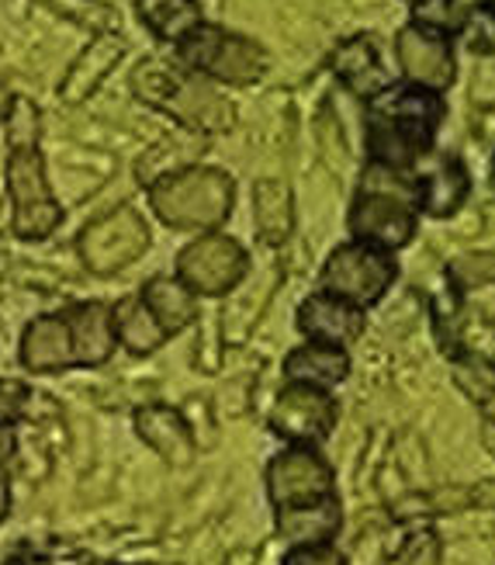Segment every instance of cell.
I'll return each mask as SVG.
<instances>
[{
  "mask_svg": "<svg viewBox=\"0 0 495 565\" xmlns=\"http://www.w3.org/2000/svg\"><path fill=\"white\" fill-rule=\"evenodd\" d=\"M448 105L443 97L423 87H385L367 102V153L370 163L388 170H406L433 150V139Z\"/></svg>",
  "mask_w": 495,
  "mask_h": 565,
  "instance_id": "cell-1",
  "label": "cell"
},
{
  "mask_svg": "<svg viewBox=\"0 0 495 565\" xmlns=\"http://www.w3.org/2000/svg\"><path fill=\"white\" fill-rule=\"evenodd\" d=\"M416 212V181H409L402 170L370 163L346 226H351L357 243H370V247L395 254L412 243L419 226Z\"/></svg>",
  "mask_w": 495,
  "mask_h": 565,
  "instance_id": "cell-2",
  "label": "cell"
},
{
  "mask_svg": "<svg viewBox=\"0 0 495 565\" xmlns=\"http://www.w3.org/2000/svg\"><path fill=\"white\" fill-rule=\"evenodd\" d=\"M236 184L218 167H181L150 184V205L170 230L212 233L229 218Z\"/></svg>",
  "mask_w": 495,
  "mask_h": 565,
  "instance_id": "cell-3",
  "label": "cell"
},
{
  "mask_svg": "<svg viewBox=\"0 0 495 565\" xmlns=\"http://www.w3.org/2000/svg\"><path fill=\"white\" fill-rule=\"evenodd\" d=\"M132 87L142 102L173 115L191 129L222 132L233 126V105L197 73L170 70L163 63H142L132 73Z\"/></svg>",
  "mask_w": 495,
  "mask_h": 565,
  "instance_id": "cell-4",
  "label": "cell"
},
{
  "mask_svg": "<svg viewBox=\"0 0 495 565\" xmlns=\"http://www.w3.org/2000/svg\"><path fill=\"white\" fill-rule=\"evenodd\" d=\"M177 60L187 73L236 87L254 84L267 73V53L254 39H243L205 21L187 39L177 42Z\"/></svg>",
  "mask_w": 495,
  "mask_h": 565,
  "instance_id": "cell-5",
  "label": "cell"
},
{
  "mask_svg": "<svg viewBox=\"0 0 495 565\" xmlns=\"http://www.w3.org/2000/svg\"><path fill=\"white\" fill-rule=\"evenodd\" d=\"M8 194H11V230L18 239L35 243L53 236L63 223V209L45 178V160L39 146H21L8 153Z\"/></svg>",
  "mask_w": 495,
  "mask_h": 565,
  "instance_id": "cell-6",
  "label": "cell"
},
{
  "mask_svg": "<svg viewBox=\"0 0 495 565\" xmlns=\"http://www.w3.org/2000/svg\"><path fill=\"white\" fill-rule=\"evenodd\" d=\"M395 278H399V264H395L388 250L354 239L330 254L319 285H323L326 295H336V299L367 309L385 299Z\"/></svg>",
  "mask_w": 495,
  "mask_h": 565,
  "instance_id": "cell-7",
  "label": "cell"
},
{
  "mask_svg": "<svg viewBox=\"0 0 495 565\" xmlns=\"http://www.w3.org/2000/svg\"><path fill=\"white\" fill-rule=\"evenodd\" d=\"M150 243L153 233L146 226V218L132 205H121L101 218H94L80 233L77 250L90 275H118L150 250Z\"/></svg>",
  "mask_w": 495,
  "mask_h": 565,
  "instance_id": "cell-8",
  "label": "cell"
},
{
  "mask_svg": "<svg viewBox=\"0 0 495 565\" xmlns=\"http://www.w3.org/2000/svg\"><path fill=\"white\" fill-rule=\"evenodd\" d=\"M250 271V257L239 247V239L226 233H205L191 239L177 254V278L205 299L229 295Z\"/></svg>",
  "mask_w": 495,
  "mask_h": 565,
  "instance_id": "cell-9",
  "label": "cell"
},
{
  "mask_svg": "<svg viewBox=\"0 0 495 565\" xmlns=\"http://www.w3.org/2000/svg\"><path fill=\"white\" fill-rule=\"evenodd\" d=\"M336 476L312 445H294L267 465V497L278 510L333 497Z\"/></svg>",
  "mask_w": 495,
  "mask_h": 565,
  "instance_id": "cell-10",
  "label": "cell"
},
{
  "mask_svg": "<svg viewBox=\"0 0 495 565\" xmlns=\"http://www.w3.org/2000/svg\"><path fill=\"white\" fill-rule=\"evenodd\" d=\"M340 420V406L330 392L309 385H288L275 409H270V430L291 445H319L333 434Z\"/></svg>",
  "mask_w": 495,
  "mask_h": 565,
  "instance_id": "cell-11",
  "label": "cell"
},
{
  "mask_svg": "<svg viewBox=\"0 0 495 565\" xmlns=\"http://www.w3.org/2000/svg\"><path fill=\"white\" fill-rule=\"evenodd\" d=\"M395 56H399L402 77L412 87L443 94L454 84V45L451 35H440L427 24H406L395 39Z\"/></svg>",
  "mask_w": 495,
  "mask_h": 565,
  "instance_id": "cell-12",
  "label": "cell"
},
{
  "mask_svg": "<svg viewBox=\"0 0 495 565\" xmlns=\"http://www.w3.org/2000/svg\"><path fill=\"white\" fill-rule=\"evenodd\" d=\"M367 327V316L361 306L336 299V295L319 291L299 306V330L309 337V343H323V348H351L361 340Z\"/></svg>",
  "mask_w": 495,
  "mask_h": 565,
  "instance_id": "cell-13",
  "label": "cell"
},
{
  "mask_svg": "<svg viewBox=\"0 0 495 565\" xmlns=\"http://www.w3.org/2000/svg\"><path fill=\"white\" fill-rule=\"evenodd\" d=\"M66 327H69V343H73V364L80 367H97L105 364L115 348V319H111V306L105 302H80L63 312Z\"/></svg>",
  "mask_w": 495,
  "mask_h": 565,
  "instance_id": "cell-14",
  "label": "cell"
},
{
  "mask_svg": "<svg viewBox=\"0 0 495 565\" xmlns=\"http://www.w3.org/2000/svg\"><path fill=\"white\" fill-rule=\"evenodd\" d=\"M136 430L166 465L173 469H187L197 455V440L191 424L184 420L181 409L170 406H142L136 413Z\"/></svg>",
  "mask_w": 495,
  "mask_h": 565,
  "instance_id": "cell-15",
  "label": "cell"
},
{
  "mask_svg": "<svg viewBox=\"0 0 495 565\" xmlns=\"http://www.w3.org/2000/svg\"><path fill=\"white\" fill-rule=\"evenodd\" d=\"M21 364L35 375L73 367V343L63 316H39L21 333Z\"/></svg>",
  "mask_w": 495,
  "mask_h": 565,
  "instance_id": "cell-16",
  "label": "cell"
},
{
  "mask_svg": "<svg viewBox=\"0 0 495 565\" xmlns=\"http://www.w3.org/2000/svg\"><path fill=\"white\" fill-rule=\"evenodd\" d=\"M340 524H343V510H340L336 493L315 500V503H299V507L278 510V531L291 548L330 545L340 534Z\"/></svg>",
  "mask_w": 495,
  "mask_h": 565,
  "instance_id": "cell-17",
  "label": "cell"
},
{
  "mask_svg": "<svg viewBox=\"0 0 495 565\" xmlns=\"http://www.w3.org/2000/svg\"><path fill=\"white\" fill-rule=\"evenodd\" d=\"M467 191H472V174H467L461 157L448 153L430 174L416 181V209L433 218H448L464 205Z\"/></svg>",
  "mask_w": 495,
  "mask_h": 565,
  "instance_id": "cell-18",
  "label": "cell"
},
{
  "mask_svg": "<svg viewBox=\"0 0 495 565\" xmlns=\"http://www.w3.org/2000/svg\"><path fill=\"white\" fill-rule=\"evenodd\" d=\"M333 70H336V77L351 87V94L364 97V102H370V97H378L385 87H391V77L378 56V45L367 35L343 42L333 53Z\"/></svg>",
  "mask_w": 495,
  "mask_h": 565,
  "instance_id": "cell-19",
  "label": "cell"
},
{
  "mask_svg": "<svg viewBox=\"0 0 495 565\" xmlns=\"http://www.w3.org/2000/svg\"><path fill=\"white\" fill-rule=\"evenodd\" d=\"M121 53H126V42H121L118 35H97L84 53L77 56V63L69 66V73L63 77L60 84V97L66 105H80L87 102V97L97 90V84H101L111 66L121 60Z\"/></svg>",
  "mask_w": 495,
  "mask_h": 565,
  "instance_id": "cell-20",
  "label": "cell"
},
{
  "mask_svg": "<svg viewBox=\"0 0 495 565\" xmlns=\"http://www.w3.org/2000/svg\"><path fill=\"white\" fill-rule=\"evenodd\" d=\"M351 375V358L343 348H323V343H305L284 358V379L288 385H309V388H336Z\"/></svg>",
  "mask_w": 495,
  "mask_h": 565,
  "instance_id": "cell-21",
  "label": "cell"
},
{
  "mask_svg": "<svg viewBox=\"0 0 495 565\" xmlns=\"http://www.w3.org/2000/svg\"><path fill=\"white\" fill-rule=\"evenodd\" d=\"M139 299L146 302V309L153 312L157 323L166 330V337L184 330L187 323H194V319H197V295L177 275H157V278H150Z\"/></svg>",
  "mask_w": 495,
  "mask_h": 565,
  "instance_id": "cell-22",
  "label": "cell"
},
{
  "mask_svg": "<svg viewBox=\"0 0 495 565\" xmlns=\"http://www.w3.org/2000/svg\"><path fill=\"white\" fill-rule=\"evenodd\" d=\"M254 223L257 233L267 243H284L294 230V202H291V188L278 178H267L254 188Z\"/></svg>",
  "mask_w": 495,
  "mask_h": 565,
  "instance_id": "cell-23",
  "label": "cell"
},
{
  "mask_svg": "<svg viewBox=\"0 0 495 565\" xmlns=\"http://www.w3.org/2000/svg\"><path fill=\"white\" fill-rule=\"evenodd\" d=\"M111 319H115V337H118V343L126 351L139 354V358L160 351L163 343H166V330L157 323L153 312L146 309V302L139 299V295H136V299L118 302L111 309Z\"/></svg>",
  "mask_w": 495,
  "mask_h": 565,
  "instance_id": "cell-24",
  "label": "cell"
},
{
  "mask_svg": "<svg viewBox=\"0 0 495 565\" xmlns=\"http://www.w3.org/2000/svg\"><path fill=\"white\" fill-rule=\"evenodd\" d=\"M136 8H139L142 24L160 42L177 45L202 24V8H197V0H136Z\"/></svg>",
  "mask_w": 495,
  "mask_h": 565,
  "instance_id": "cell-25",
  "label": "cell"
},
{
  "mask_svg": "<svg viewBox=\"0 0 495 565\" xmlns=\"http://www.w3.org/2000/svg\"><path fill=\"white\" fill-rule=\"evenodd\" d=\"M440 558H443L440 534L433 527L419 524L402 537V545L395 548L388 565H440Z\"/></svg>",
  "mask_w": 495,
  "mask_h": 565,
  "instance_id": "cell-26",
  "label": "cell"
},
{
  "mask_svg": "<svg viewBox=\"0 0 495 565\" xmlns=\"http://www.w3.org/2000/svg\"><path fill=\"white\" fill-rule=\"evenodd\" d=\"M448 278H451L454 291H467V288H478V285H495V250L458 257L448 267Z\"/></svg>",
  "mask_w": 495,
  "mask_h": 565,
  "instance_id": "cell-27",
  "label": "cell"
},
{
  "mask_svg": "<svg viewBox=\"0 0 495 565\" xmlns=\"http://www.w3.org/2000/svg\"><path fill=\"white\" fill-rule=\"evenodd\" d=\"M412 14H416V24H427V29L440 35H454L464 24L467 8H461L458 0H416Z\"/></svg>",
  "mask_w": 495,
  "mask_h": 565,
  "instance_id": "cell-28",
  "label": "cell"
},
{
  "mask_svg": "<svg viewBox=\"0 0 495 565\" xmlns=\"http://www.w3.org/2000/svg\"><path fill=\"white\" fill-rule=\"evenodd\" d=\"M458 35L464 39V45L472 49L478 56H492L495 53V14L488 4L478 8H467L464 24L458 29Z\"/></svg>",
  "mask_w": 495,
  "mask_h": 565,
  "instance_id": "cell-29",
  "label": "cell"
},
{
  "mask_svg": "<svg viewBox=\"0 0 495 565\" xmlns=\"http://www.w3.org/2000/svg\"><path fill=\"white\" fill-rule=\"evenodd\" d=\"M4 126H8L11 150H21V146H39V108L29 102V97H14Z\"/></svg>",
  "mask_w": 495,
  "mask_h": 565,
  "instance_id": "cell-30",
  "label": "cell"
},
{
  "mask_svg": "<svg viewBox=\"0 0 495 565\" xmlns=\"http://www.w3.org/2000/svg\"><path fill=\"white\" fill-rule=\"evenodd\" d=\"M281 565H346V558L333 545H299L284 555Z\"/></svg>",
  "mask_w": 495,
  "mask_h": 565,
  "instance_id": "cell-31",
  "label": "cell"
},
{
  "mask_svg": "<svg viewBox=\"0 0 495 565\" xmlns=\"http://www.w3.org/2000/svg\"><path fill=\"white\" fill-rule=\"evenodd\" d=\"M24 399H29V388L14 379H0V424H14L24 409Z\"/></svg>",
  "mask_w": 495,
  "mask_h": 565,
  "instance_id": "cell-32",
  "label": "cell"
},
{
  "mask_svg": "<svg viewBox=\"0 0 495 565\" xmlns=\"http://www.w3.org/2000/svg\"><path fill=\"white\" fill-rule=\"evenodd\" d=\"M467 503L495 510V479H485V482H478V486L467 489Z\"/></svg>",
  "mask_w": 495,
  "mask_h": 565,
  "instance_id": "cell-33",
  "label": "cell"
},
{
  "mask_svg": "<svg viewBox=\"0 0 495 565\" xmlns=\"http://www.w3.org/2000/svg\"><path fill=\"white\" fill-rule=\"evenodd\" d=\"M18 448V437H14V427L11 424H0V465H4Z\"/></svg>",
  "mask_w": 495,
  "mask_h": 565,
  "instance_id": "cell-34",
  "label": "cell"
},
{
  "mask_svg": "<svg viewBox=\"0 0 495 565\" xmlns=\"http://www.w3.org/2000/svg\"><path fill=\"white\" fill-rule=\"evenodd\" d=\"M8 510H11V479L4 465H0V521L8 518Z\"/></svg>",
  "mask_w": 495,
  "mask_h": 565,
  "instance_id": "cell-35",
  "label": "cell"
},
{
  "mask_svg": "<svg viewBox=\"0 0 495 565\" xmlns=\"http://www.w3.org/2000/svg\"><path fill=\"white\" fill-rule=\"evenodd\" d=\"M11 102H14V94L8 90V84H0V121L8 118V111H11Z\"/></svg>",
  "mask_w": 495,
  "mask_h": 565,
  "instance_id": "cell-36",
  "label": "cell"
},
{
  "mask_svg": "<svg viewBox=\"0 0 495 565\" xmlns=\"http://www.w3.org/2000/svg\"><path fill=\"white\" fill-rule=\"evenodd\" d=\"M229 565H257V562H254V552H236L229 558Z\"/></svg>",
  "mask_w": 495,
  "mask_h": 565,
  "instance_id": "cell-37",
  "label": "cell"
},
{
  "mask_svg": "<svg viewBox=\"0 0 495 565\" xmlns=\"http://www.w3.org/2000/svg\"><path fill=\"white\" fill-rule=\"evenodd\" d=\"M488 8H492V14H495V0H492V4H488Z\"/></svg>",
  "mask_w": 495,
  "mask_h": 565,
  "instance_id": "cell-38",
  "label": "cell"
},
{
  "mask_svg": "<svg viewBox=\"0 0 495 565\" xmlns=\"http://www.w3.org/2000/svg\"><path fill=\"white\" fill-rule=\"evenodd\" d=\"M409 4H416V0H409Z\"/></svg>",
  "mask_w": 495,
  "mask_h": 565,
  "instance_id": "cell-39",
  "label": "cell"
}]
</instances>
